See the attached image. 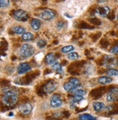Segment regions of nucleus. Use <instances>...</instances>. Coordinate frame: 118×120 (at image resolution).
Listing matches in <instances>:
<instances>
[{
  "instance_id": "1",
  "label": "nucleus",
  "mask_w": 118,
  "mask_h": 120,
  "mask_svg": "<svg viewBox=\"0 0 118 120\" xmlns=\"http://www.w3.org/2000/svg\"><path fill=\"white\" fill-rule=\"evenodd\" d=\"M19 53L21 56L23 58H27L31 56L34 53V48L30 44H23L19 49Z\"/></svg>"
},
{
  "instance_id": "2",
  "label": "nucleus",
  "mask_w": 118,
  "mask_h": 120,
  "mask_svg": "<svg viewBox=\"0 0 118 120\" xmlns=\"http://www.w3.org/2000/svg\"><path fill=\"white\" fill-rule=\"evenodd\" d=\"M117 59L113 56L106 55L102 58L101 63L104 67L109 69H111L117 65Z\"/></svg>"
},
{
  "instance_id": "3",
  "label": "nucleus",
  "mask_w": 118,
  "mask_h": 120,
  "mask_svg": "<svg viewBox=\"0 0 118 120\" xmlns=\"http://www.w3.org/2000/svg\"><path fill=\"white\" fill-rule=\"evenodd\" d=\"M56 16V13L52 10H43L42 13H40L39 14V18H40L41 19H42L44 21H51L52 19H54Z\"/></svg>"
},
{
  "instance_id": "4",
  "label": "nucleus",
  "mask_w": 118,
  "mask_h": 120,
  "mask_svg": "<svg viewBox=\"0 0 118 120\" xmlns=\"http://www.w3.org/2000/svg\"><path fill=\"white\" fill-rule=\"evenodd\" d=\"M13 15L15 19L18 21H22L24 22L26 21L28 19V15L25 10H14Z\"/></svg>"
},
{
  "instance_id": "5",
  "label": "nucleus",
  "mask_w": 118,
  "mask_h": 120,
  "mask_svg": "<svg viewBox=\"0 0 118 120\" xmlns=\"http://www.w3.org/2000/svg\"><path fill=\"white\" fill-rule=\"evenodd\" d=\"M17 101H18V98L17 95H4L2 98L3 103L7 106H13L15 105Z\"/></svg>"
},
{
  "instance_id": "6",
  "label": "nucleus",
  "mask_w": 118,
  "mask_h": 120,
  "mask_svg": "<svg viewBox=\"0 0 118 120\" xmlns=\"http://www.w3.org/2000/svg\"><path fill=\"white\" fill-rule=\"evenodd\" d=\"M107 100L110 103L118 102V87L111 88L107 93Z\"/></svg>"
},
{
  "instance_id": "7",
  "label": "nucleus",
  "mask_w": 118,
  "mask_h": 120,
  "mask_svg": "<svg viewBox=\"0 0 118 120\" xmlns=\"http://www.w3.org/2000/svg\"><path fill=\"white\" fill-rule=\"evenodd\" d=\"M63 105L61 96L58 94H54L50 98V105L52 108H59Z\"/></svg>"
},
{
  "instance_id": "8",
  "label": "nucleus",
  "mask_w": 118,
  "mask_h": 120,
  "mask_svg": "<svg viewBox=\"0 0 118 120\" xmlns=\"http://www.w3.org/2000/svg\"><path fill=\"white\" fill-rule=\"evenodd\" d=\"M95 13L96 15L101 17H106L110 13V9L108 6L106 5H100L96 8Z\"/></svg>"
},
{
  "instance_id": "9",
  "label": "nucleus",
  "mask_w": 118,
  "mask_h": 120,
  "mask_svg": "<svg viewBox=\"0 0 118 120\" xmlns=\"http://www.w3.org/2000/svg\"><path fill=\"white\" fill-rule=\"evenodd\" d=\"M57 87V83L53 80H49L45 83L42 89L45 93H52L54 92Z\"/></svg>"
},
{
  "instance_id": "10",
  "label": "nucleus",
  "mask_w": 118,
  "mask_h": 120,
  "mask_svg": "<svg viewBox=\"0 0 118 120\" xmlns=\"http://www.w3.org/2000/svg\"><path fill=\"white\" fill-rule=\"evenodd\" d=\"M33 109V107L30 103H23L18 106V111L24 115L29 114Z\"/></svg>"
},
{
  "instance_id": "11",
  "label": "nucleus",
  "mask_w": 118,
  "mask_h": 120,
  "mask_svg": "<svg viewBox=\"0 0 118 120\" xmlns=\"http://www.w3.org/2000/svg\"><path fill=\"white\" fill-rule=\"evenodd\" d=\"M104 92H105L104 87L96 88V89H94L93 90H92L90 94V96L92 98V99L97 100V99H98L101 97V96L104 94Z\"/></svg>"
},
{
  "instance_id": "12",
  "label": "nucleus",
  "mask_w": 118,
  "mask_h": 120,
  "mask_svg": "<svg viewBox=\"0 0 118 120\" xmlns=\"http://www.w3.org/2000/svg\"><path fill=\"white\" fill-rule=\"evenodd\" d=\"M59 57H60V55L58 53H49L45 56V62L48 64H52L57 61Z\"/></svg>"
},
{
  "instance_id": "13",
  "label": "nucleus",
  "mask_w": 118,
  "mask_h": 120,
  "mask_svg": "<svg viewBox=\"0 0 118 120\" xmlns=\"http://www.w3.org/2000/svg\"><path fill=\"white\" fill-rule=\"evenodd\" d=\"M31 70V65L27 62H23L18 64L17 68V71L18 74H23L26 73V72Z\"/></svg>"
},
{
  "instance_id": "14",
  "label": "nucleus",
  "mask_w": 118,
  "mask_h": 120,
  "mask_svg": "<svg viewBox=\"0 0 118 120\" xmlns=\"http://www.w3.org/2000/svg\"><path fill=\"white\" fill-rule=\"evenodd\" d=\"M2 92L4 95H17L18 89L15 86H6L2 89Z\"/></svg>"
},
{
  "instance_id": "15",
  "label": "nucleus",
  "mask_w": 118,
  "mask_h": 120,
  "mask_svg": "<svg viewBox=\"0 0 118 120\" xmlns=\"http://www.w3.org/2000/svg\"><path fill=\"white\" fill-rule=\"evenodd\" d=\"M84 100L82 96H73V97L71 98L70 100V105L72 108H75L76 105L78 103H80V102H82Z\"/></svg>"
},
{
  "instance_id": "16",
  "label": "nucleus",
  "mask_w": 118,
  "mask_h": 120,
  "mask_svg": "<svg viewBox=\"0 0 118 120\" xmlns=\"http://www.w3.org/2000/svg\"><path fill=\"white\" fill-rule=\"evenodd\" d=\"M112 81V79L109 76H101L98 79V83L102 85H106Z\"/></svg>"
},
{
  "instance_id": "17",
  "label": "nucleus",
  "mask_w": 118,
  "mask_h": 120,
  "mask_svg": "<svg viewBox=\"0 0 118 120\" xmlns=\"http://www.w3.org/2000/svg\"><path fill=\"white\" fill-rule=\"evenodd\" d=\"M30 26L33 30H34V31H37V30H39L40 29L41 21L37 19H33L30 22Z\"/></svg>"
},
{
  "instance_id": "18",
  "label": "nucleus",
  "mask_w": 118,
  "mask_h": 120,
  "mask_svg": "<svg viewBox=\"0 0 118 120\" xmlns=\"http://www.w3.org/2000/svg\"><path fill=\"white\" fill-rule=\"evenodd\" d=\"M93 107L94 110L96 111H100L104 109V108L105 107V105L102 102H94L93 103Z\"/></svg>"
},
{
  "instance_id": "19",
  "label": "nucleus",
  "mask_w": 118,
  "mask_h": 120,
  "mask_svg": "<svg viewBox=\"0 0 118 120\" xmlns=\"http://www.w3.org/2000/svg\"><path fill=\"white\" fill-rule=\"evenodd\" d=\"M12 31L13 32V33H15V34H23L25 32V29L22 27V26H14L12 28Z\"/></svg>"
},
{
  "instance_id": "20",
  "label": "nucleus",
  "mask_w": 118,
  "mask_h": 120,
  "mask_svg": "<svg viewBox=\"0 0 118 120\" xmlns=\"http://www.w3.org/2000/svg\"><path fill=\"white\" fill-rule=\"evenodd\" d=\"M79 119L80 120H96V118L93 116L88 114V113H83L79 116Z\"/></svg>"
},
{
  "instance_id": "21",
  "label": "nucleus",
  "mask_w": 118,
  "mask_h": 120,
  "mask_svg": "<svg viewBox=\"0 0 118 120\" xmlns=\"http://www.w3.org/2000/svg\"><path fill=\"white\" fill-rule=\"evenodd\" d=\"M52 70H54L56 71L57 73H60L61 74L63 73V69H62V65L61 64H59L58 62H56L55 64L52 65Z\"/></svg>"
},
{
  "instance_id": "22",
  "label": "nucleus",
  "mask_w": 118,
  "mask_h": 120,
  "mask_svg": "<svg viewBox=\"0 0 118 120\" xmlns=\"http://www.w3.org/2000/svg\"><path fill=\"white\" fill-rule=\"evenodd\" d=\"M21 38L23 41H30L34 38V35L31 32H26L22 35Z\"/></svg>"
},
{
  "instance_id": "23",
  "label": "nucleus",
  "mask_w": 118,
  "mask_h": 120,
  "mask_svg": "<svg viewBox=\"0 0 118 120\" xmlns=\"http://www.w3.org/2000/svg\"><path fill=\"white\" fill-rule=\"evenodd\" d=\"M79 28L80 29H94V26H90L85 21H81L79 24Z\"/></svg>"
},
{
  "instance_id": "24",
  "label": "nucleus",
  "mask_w": 118,
  "mask_h": 120,
  "mask_svg": "<svg viewBox=\"0 0 118 120\" xmlns=\"http://www.w3.org/2000/svg\"><path fill=\"white\" fill-rule=\"evenodd\" d=\"M74 49V48L73 45H66V46H64L63 47L62 49H61V53H68L71 51H72Z\"/></svg>"
},
{
  "instance_id": "25",
  "label": "nucleus",
  "mask_w": 118,
  "mask_h": 120,
  "mask_svg": "<svg viewBox=\"0 0 118 120\" xmlns=\"http://www.w3.org/2000/svg\"><path fill=\"white\" fill-rule=\"evenodd\" d=\"M63 113H59V112H57V113H53L50 117V119L51 120H61L62 119V116H63Z\"/></svg>"
},
{
  "instance_id": "26",
  "label": "nucleus",
  "mask_w": 118,
  "mask_h": 120,
  "mask_svg": "<svg viewBox=\"0 0 118 120\" xmlns=\"http://www.w3.org/2000/svg\"><path fill=\"white\" fill-rule=\"evenodd\" d=\"M107 76H117L118 75V70L115 69H108L107 70Z\"/></svg>"
},
{
  "instance_id": "27",
  "label": "nucleus",
  "mask_w": 118,
  "mask_h": 120,
  "mask_svg": "<svg viewBox=\"0 0 118 120\" xmlns=\"http://www.w3.org/2000/svg\"><path fill=\"white\" fill-rule=\"evenodd\" d=\"M86 94V91H85L84 89H78V90H76V91L72 92V93H71V94H72L73 96H83Z\"/></svg>"
},
{
  "instance_id": "28",
  "label": "nucleus",
  "mask_w": 118,
  "mask_h": 120,
  "mask_svg": "<svg viewBox=\"0 0 118 120\" xmlns=\"http://www.w3.org/2000/svg\"><path fill=\"white\" fill-rule=\"evenodd\" d=\"M67 58L70 60H76L79 58V54L76 52H72L67 55Z\"/></svg>"
},
{
  "instance_id": "29",
  "label": "nucleus",
  "mask_w": 118,
  "mask_h": 120,
  "mask_svg": "<svg viewBox=\"0 0 118 120\" xmlns=\"http://www.w3.org/2000/svg\"><path fill=\"white\" fill-rule=\"evenodd\" d=\"M88 21L94 25H100L101 23V21H100L99 19H98L96 17H92V18H90V19H88Z\"/></svg>"
},
{
  "instance_id": "30",
  "label": "nucleus",
  "mask_w": 118,
  "mask_h": 120,
  "mask_svg": "<svg viewBox=\"0 0 118 120\" xmlns=\"http://www.w3.org/2000/svg\"><path fill=\"white\" fill-rule=\"evenodd\" d=\"M37 46H38L39 48H40V49H43V48H45V47L47 45L48 43H47V41H46V40H43V39H40V40H39L37 41Z\"/></svg>"
},
{
  "instance_id": "31",
  "label": "nucleus",
  "mask_w": 118,
  "mask_h": 120,
  "mask_svg": "<svg viewBox=\"0 0 118 120\" xmlns=\"http://www.w3.org/2000/svg\"><path fill=\"white\" fill-rule=\"evenodd\" d=\"M109 52L111 53H113V54H118V45L111 48V49L109 50Z\"/></svg>"
},
{
  "instance_id": "32",
  "label": "nucleus",
  "mask_w": 118,
  "mask_h": 120,
  "mask_svg": "<svg viewBox=\"0 0 118 120\" xmlns=\"http://www.w3.org/2000/svg\"><path fill=\"white\" fill-rule=\"evenodd\" d=\"M9 4H10V2L7 1V0H2V1L0 2V6H1L2 8L7 7Z\"/></svg>"
},
{
  "instance_id": "33",
  "label": "nucleus",
  "mask_w": 118,
  "mask_h": 120,
  "mask_svg": "<svg viewBox=\"0 0 118 120\" xmlns=\"http://www.w3.org/2000/svg\"><path fill=\"white\" fill-rule=\"evenodd\" d=\"M90 37L92 38L93 41H96L97 39H98L100 37H101V33H100V32L99 33H95V34L90 35Z\"/></svg>"
},
{
  "instance_id": "34",
  "label": "nucleus",
  "mask_w": 118,
  "mask_h": 120,
  "mask_svg": "<svg viewBox=\"0 0 118 120\" xmlns=\"http://www.w3.org/2000/svg\"><path fill=\"white\" fill-rule=\"evenodd\" d=\"M100 44H101L103 47H107L109 45V42L106 39H102L100 41Z\"/></svg>"
},
{
  "instance_id": "35",
  "label": "nucleus",
  "mask_w": 118,
  "mask_h": 120,
  "mask_svg": "<svg viewBox=\"0 0 118 120\" xmlns=\"http://www.w3.org/2000/svg\"><path fill=\"white\" fill-rule=\"evenodd\" d=\"M64 22H63V21H58V23H57V24H56V27L58 29H62L63 26H64Z\"/></svg>"
},
{
  "instance_id": "36",
  "label": "nucleus",
  "mask_w": 118,
  "mask_h": 120,
  "mask_svg": "<svg viewBox=\"0 0 118 120\" xmlns=\"http://www.w3.org/2000/svg\"><path fill=\"white\" fill-rule=\"evenodd\" d=\"M63 115L65 116V117H69V113L68 111H63Z\"/></svg>"
},
{
  "instance_id": "37",
  "label": "nucleus",
  "mask_w": 118,
  "mask_h": 120,
  "mask_svg": "<svg viewBox=\"0 0 118 120\" xmlns=\"http://www.w3.org/2000/svg\"><path fill=\"white\" fill-rule=\"evenodd\" d=\"M50 73H51V70H49V69H47V70L44 72V75H47V74Z\"/></svg>"
},
{
  "instance_id": "38",
  "label": "nucleus",
  "mask_w": 118,
  "mask_h": 120,
  "mask_svg": "<svg viewBox=\"0 0 118 120\" xmlns=\"http://www.w3.org/2000/svg\"><path fill=\"white\" fill-rule=\"evenodd\" d=\"M90 53V51H88V50H85V55H86V56H87L88 54Z\"/></svg>"
},
{
  "instance_id": "39",
  "label": "nucleus",
  "mask_w": 118,
  "mask_h": 120,
  "mask_svg": "<svg viewBox=\"0 0 118 120\" xmlns=\"http://www.w3.org/2000/svg\"><path fill=\"white\" fill-rule=\"evenodd\" d=\"M98 2H99V3H104V2H106V1H98Z\"/></svg>"
},
{
  "instance_id": "40",
  "label": "nucleus",
  "mask_w": 118,
  "mask_h": 120,
  "mask_svg": "<svg viewBox=\"0 0 118 120\" xmlns=\"http://www.w3.org/2000/svg\"><path fill=\"white\" fill-rule=\"evenodd\" d=\"M64 15H66V16L69 17V18H71V16H69V15H68V14H66V13H65Z\"/></svg>"
},
{
  "instance_id": "41",
  "label": "nucleus",
  "mask_w": 118,
  "mask_h": 120,
  "mask_svg": "<svg viewBox=\"0 0 118 120\" xmlns=\"http://www.w3.org/2000/svg\"><path fill=\"white\" fill-rule=\"evenodd\" d=\"M117 66H118V58H117Z\"/></svg>"
},
{
  "instance_id": "42",
  "label": "nucleus",
  "mask_w": 118,
  "mask_h": 120,
  "mask_svg": "<svg viewBox=\"0 0 118 120\" xmlns=\"http://www.w3.org/2000/svg\"><path fill=\"white\" fill-rule=\"evenodd\" d=\"M117 21H118V13L117 14Z\"/></svg>"
},
{
  "instance_id": "43",
  "label": "nucleus",
  "mask_w": 118,
  "mask_h": 120,
  "mask_svg": "<svg viewBox=\"0 0 118 120\" xmlns=\"http://www.w3.org/2000/svg\"><path fill=\"white\" fill-rule=\"evenodd\" d=\"M117 120H118V119H117Z\"/></svg>"
}]
</instances>
